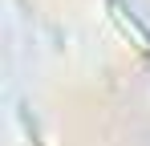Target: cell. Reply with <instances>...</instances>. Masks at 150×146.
I'll return each instance as SVG.
<instances>
[{
	"label": "cell",
	"instance_id": "1",
	"mask_svg": "<svg viewBox=\"0 0 150 146\" xmlns=\"http://www.w3.org/2000/svg\"><path fill=\"white\" fill-rule=\"evenodd\" d=\"M110 8H114V21L122 24V33H126V37H138V49H142V53H150V28L138 21L130 8H126L122 0H110Z\"/></svg>",
	"mask_w": 150,
	"mask_h": 146
}]
</instances>
